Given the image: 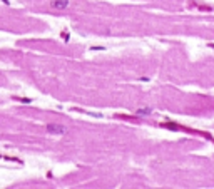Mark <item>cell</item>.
<instances>
[{"label": "cell", "mask_w": 214, "mask_h": 189, "mask_svg": "<svg viewBox=\"0 0 214 189\" xmlns=\"http://www.w3.org/2000/svg\"><path fill=\"white\" fill-rule=\"evenodd\" d=\"M45 129L47 132H52V134H65V127L60 124H49Z\"/></svg>", "instance_id": "cell-1"}, {"label": "cell", "mask_w": 214, "mask_h": 189, "mask_svg": "<svg viewBox=\"0 0 214 189\" xmlns=\"http://www.w3.org/2000/svg\"><path fill=\"white\" fill-rule=\"evenodd\" d=\"M50 7L55 10H65L69 7V0H52Z\"/></svg>", "instance_id": "cell-2"}]
</instances>
